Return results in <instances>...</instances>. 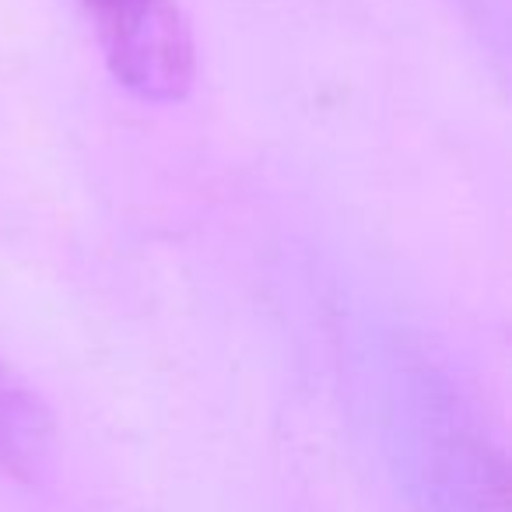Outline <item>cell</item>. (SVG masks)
I'll return each mask as SVG.
<instances>
[{"label": "cell", "instance_id": "obj_1", "mask_svg": "<svg viewBox=\"0 0 512 512\" xmlns=\"http://www.w3.org/2000/svg\"><path fill=\"white\" fill-rule=\"evenodd\" d=\"M113 78L144 102L186 99L193 39L176 0H81Z\"/></svg>", "mask_w": 512, "mask_h": 512}]
</instances>
